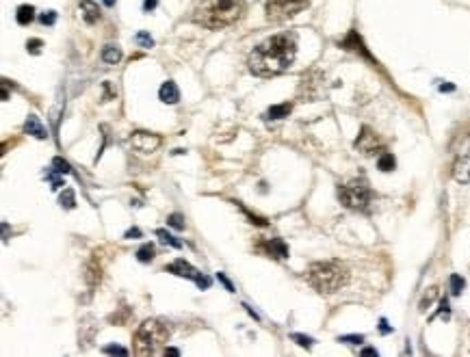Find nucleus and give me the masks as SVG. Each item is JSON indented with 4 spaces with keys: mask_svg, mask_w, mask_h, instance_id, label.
<instances>
[{
    "mask_svg": "<svg viewBox=\"0 0 470 357\" xmlns=\"http://www.w3.org/2000/svg\"><path fill=\"white\" fill-rule=\"evenodd\" d=\"M297 54V44L290 35H273L251 50L247 65L251 74L269 78L286 72Z\"/></svg>",
    "mask_w": 470,
    "mask_h": 357,
    "instance_id": "nucleus-1",
    "label": "nucleus"
},
{
    "mask_svg": "<svg viewBox=\"0 0 470 357\" xmlns=\"http://www.w3.org/2000/svg\"><path fill=\"white\" fill-rule=\"evenodd\" d=\"M245 13V0H202L193 11V22L208 31L237 24Z\"/></svg>",
    "mask_w": 470,
    "mask_h": 357,
    "instance_id": "nucleus-2",
    "label": "nucleus"
},
{
    "mask_svg": "<svg viewBox=\"0 0 470 357\" xmlns=\"http://www.w3.org/2000/svg\"><path fill=\"white\" fill-rule=\"evenodd\" d=\"M308 284L321 294L338 292L349 282V269L340 260H321L312 262L306 271Z\"/></svg>",
    "mask_w": 470,
    "mask_h": 357,
    "instance_id": "nucleus-3",
    "label": "nucleus"
},
{
    "mask_svg": "<svg viewBox=\"0 0 470 357\" xmlns=\"http://www.w3.org/2000/svg\"><path fill=\"white\" fill-rule=\"evenodd\" d=\"M169 340V329L163 321L159 319H148L139 325L132 338V353L139 357L163 353L165 344Z\"/></svg>",
    "mask_w": 470,
    "mask_h": 357,
    "instance_id": "nucleus-4",
    "label": "nucleus"
},
{
    "mask_svg": "<svg viewBox=\"0 0 470 357\" xmlns=\"http://www.w3.org/2000/svg\"><path fill=\"white\" fill-rule=\"evenodd\" d=\"M338 200L345 208L362 212L368 210V204L373 202V189L362 177H356V180L338 187Z\"/></svg>",
    "mask_w": 470,
    "mask_h": 357,
    "instance_id": "nucleus-5",
    "label": "nucleus"
},
{
    "mask_svg": "<svg viewBox=\"0 0 470 357\" xmlns=\"http://www.w3.org/2000/svg\"><path fill=\"white\" fill-rule=\"evenodd\" d=\"M310 5V0H267L265 11L271 22H284L288 17H295Z\"/></svg>",
    "mask_w": 470,
    "mask_h": 357,
    "instance_id": "nucleus-6",
    "label": "nucleus"
},
{
    "mask_svg": "<svg viewBox=\"0 0 470 357\" xmlns=\"http://www.w3.org/2000/svg\"><path fill=\"white\" fill-rule=\"evenodd\" d=\"M356 150L358 152H362L364 156H375V154H379L382 152V141H379V136L370 130L368 126H362V130H360V134H358V138H356Z\"/></svg>",
    "mask_w": 470,
    "mask_h": 357,
    "instance_id": "nucleus-7",
    "label": "nucleus"
},
{
    "mask_svg": "<svg viewBox=\"0 0 470 357\" xmlns=\"http://www.w3.org/2000/svg\"><path fill=\"white\" fill-rule=\"evenodd\" d=\"M161 143H163V138H161L159 134L146 132V130H136V132H132V136H130V145H132L136 152H141V154L154 152Z\"/></svg>",
    "mask_w": 470,
    "mask_h": 357,
    "instance_id": "nucleus-8",
    "label": "nucleus"
},
{
    "mask_svg": "<svg viewBox=\"0 0 470 357\" xmlns=\"http://www.w3.org/2000/svg\"><path fill=\"white\" fill-rule=\"evenodd\" d=\"M453 180L457 184H468L470 182V150L457 156V161L453 165Z\"/></svg>",
    "mask_w": 470,
    "mask_h": 357,
    "instance_id": "nucleus-9",
    "label": "nucleus"
},
{
    "mask_svg": "<svg viewBox=\"0 0 470 357\" xmlns=\"http://www.w3.org/2000/svg\"><path fill=\"white\" fill-rule=\"evenodd\" d=\"M165 271H167V273H171V275H178V277H187V280H193V282L198 280V277L202 275L198 269L191 267L187 260H182V257H180V260L171 262V264H167V267H165Z\"/></svg>",
    "mask_w": 470,
    "mask_h": 357,
    "instance_id": "nucleus-10",
    "label": "nucleus"
},
{
    "mask_svg": "<svg viewBox=\"0 0 470 357\" xmlns=\"http://www.w3.org/2000/svg\"><path fill=\"white\" fill-rule=\"evenodd\" d=\"M340 48H343V50H351V52H358V54H362L364 58H368V61H373V56L368 54L364 42H362L360 35H358L356 31H349V35L340 42Z\"/></svg>",
    "mask_w": 470,
    "mask_h": 357,
    "instance_id": "nucleus-11",
    "label": "nucleus"
},
{
    "mask_svg": "<svg viewBox=\"0 0 470 357\" xmlns=\"http://www.w3.org/2000/svg\"><path fill=\"white\" fill-rule=\"evenodd\" d=\"M260 249L267 255L276 257V260H284V257H288V245L282 241V238H269V241H265L260 245Z\"/></svg>",
    "mask_w": 470,
    "mask_h": 357,
    "instance_id": "nucleus-12",
    "label": "nucleus"
},
{
    "mask_svg": "<svg viewBox=\"0 0 470 357\" xmlns=\"http://www.w3.org/2000/svg\"><path fill=\"white\" fill-rule=\"evenodd\" d=\"M159 97H161V102H165V104H178V100H180L178 85H175L173 81L163 83L161 89H159Z\"/></svg>",
    "mask_w": 470,
    "mask_h": 357,
    "instance_id": "nucleus-13",
    "label": "nucleus"
},
{
    "mask_svg": "<svg viewBox=\"0 0 470 357\" xmlns=\"http://www.w3.org/2000/svg\"><path fill=\"white\" fill-rule=\"evenodd\" d=\"M102 280V267L97 262V257H91L87 262V269H85V282L89 284V288H95Z\"/></svg>",
    "mask_w": 470,
    "mask_h": 357,
    "instance_id": "nucleus-14",
    "label": "nucleus"
},
{
    "mask_svg": "<svg viewBox=\"0 0 470 357\" xmlns=\"http://www.w3.org/2000/svg\"><path fill=\"white\" fill-rule=\"evenodd\" d=\"M81 11H83V17L87 24H95L102 15L100 7H97L93 0H81Z\"/></svg>",
    "mask_w": 470,
    "mask_h": 357,
    "instance_id": "nucleus-15",
    "label": "nucleus"
},
{
    "mask_svg": "<svg viewBox=\"0 0 470 357\" xmlns=\"http://www.w3.org/2000/svg\"><path fill=\"white\" fill-rule=\"evenodd\" d=\"M24 130H26L29 134H33L35 138H46V136H48L46 128L42 126V122H39V117H35V115H29V119L24 122Z\"/></svg>",
    "mask_w": 470,
    "mask_h": 357,
    "instance_id": "nucleus-16",
    "label": "nucleus"
},
{
    "mask_svg": "<svg viewBox=\"0 0 470 357\" xmlns=\"http://www.w3.org/2000/svg\"><path fill=\"white\" fill-rule=\"evenodd\" d=\"M15 19H17L19 26H29L35 19V7L33 5H19L17 13H15Z\"/></svg>",
    "mask_w": 470,
    "mask_h": 357,
    "instance_id": "nucleus-17",
    "label": "nucleus"
},
{
    "mask_svg": "<svg viewBox=\"0 0 470 357\" xmlns=\"http://www.w3.org/2000/svg\"><path fill=\"white\" fill-rule=\"evenodd\" d=\"M102 61L109 63V65H115L122 61V50L117 46H104L102 48Z\"/></svg>",
    "mask_w": 470,
    "mask_h": 357,
    "instance_id": "nucleus-18",
    "label": "nucleus"
},
{
    "mask_svg": "<svg viewBox=\"0 0 470 357\" xmlns=\"http://www.w3.org/2000/svg\"><path fill=\"white\" fill-rule=\"evenodd\" d=\"M395 167H397L395 156L390 154V152H382V154H379V158H377V169H379V171H384V173H388V171H393Z\"/></svg>",
    "mask_w": 470,
    "mask_h": 357,
    "instance_id": "nucleus-19",
    "label": "nucleus"
},
{
    "mask_svg": "<svg viewBox=\"0 0 470 357\" xmlns=\"http://www.w3.org/2000/svg\"><path fill=\"white\" fill-rule=\"evenodd\" d=\"M290 104L286 102V104H276V106H271L267 113H265V119H284V117H288V113H290Z\"/></svg>",
    "mask_w": 470,
    "mask_h": 357,
    "instance_id": "nucleus-20",
    "label": "nucleus"
},
{
    "mask_svg": "<svg viewBox=\"0 0 470 357\" xmlns=\"http://www.w3.org/2000/svg\"><path fill=\"white\" fill-rule=\"evenodd\" d=\"M154 253H156V249H154V245L152 243H146V245H141L139 247V251H136V260L139 262H152L154 260Z\"/></svg>",
    "mask_w": 470,
    "mask_h": 357,
    "instance_id": "nucleus-21",
    "label": "nucleus"
},
{
    "mask_svg": "<svg viewBox=\"0 0 470 357\" xmlns=\"http://www.w3.org/2000/svg\"><path fill=\"white\" fill-rule=\"evenodd\" d=\"M58 202H61V206L65 210H74V206H76V195H74V191L72 189H63L61 197H58Z\"/></svg>",
    "mask_w": 470,
    "mask_h": 357,
    "instance_id": "nucleus-22",
    "label": "nucleus"
},
{
    "mask_svg": "<svg viewBox=\"0 0 470 357\" xmlns=\"http://www.w3.org/2000/svg\"><path fill=\"white\" fill-rule=\"evenodd\" d=\"M156 236H159L163 243H167V245H171V247H175V249H180V247H182V243L178 241V238H175L173 234H169L167 230H156Z\"/></svg>",
    "mask_w": 470,
    "mask_h": 357,
    "instance_id": "nucleus-23",
    "label": "nucleus"
},
{
    "mask_svg": "<svg viewBox=\"0 0 470 357\" xmlns=\"http://www.w3.org/2000/svg\"><path fill=\"white\" fill-rule=\"evenodd\" d=\"M436 299H438V288L434 286V288H429V290L425 292V296L421 299V312H425V310H427L429 306H432Z\"/></svg>",
    "mask_w": 470,
    "mask_h": 357,
    "instance_id": "nucleus-24",
    "label": "nucleus"
},
{
    "mask_svg": "<svg viewBox=\"0 0 470 357\" xmlns=\"http://www.w3.org/2000/svg\"><path fill=\"white\" fill-rule=\"evenodd\" d=\"M448 286H451V294L457 296V294H462L466 282H464V277H460V275H451V277H448Z\"/></svg>",
    "mask_w": 470,
    "mask_h": 357,
    "instance_id": "nucleus-25",
    "label": "nucleus"
},
{
    "mask_svg": "<svg viewBox=\"0 0 470 357\" xmlns=\"http://www.w3.org/2000/svg\"><path fill=\"white\" fill-rule=\"evenodd\" d=\"M134 42L139 44L141 48H152V46H154V39H152L150 33H146V31H139V33H136Z\"/></svg>",
    "mask_w": 470,
    "mask_h": 357,
    "instance_id": "nucleus-26",
    "label": "nucleus"
},
{
    "mask_svg": "<svg viewBox=\"0 0 470 357\" xmlns=\"http://www.w3.org/2000/svg\"><path fill=\"white\" fill-rule=\"evenodd\" d=\"M167 225H171L173 230H185V216L178 214V212L169 214V216H167Z\"/></svg>",
    "mask_w": 470,
    "mask_h": 357,
    "instance_id": "nucleus-27",
    "label": "nucleus"
},
{
    "mask_svg": "<svg viewBox=\"0 0 470 357\" xmlns=\"http://www.w3.org/2000/svg\"><path fill=\"white\" fill-rule=\"evenodd\" d=\"M290 338L295 340V342H297L299 347H304V349H310L312 344H315V340H312L310 335H304V333H292Z\"/></svg>",
    "mask_w": 470,
    "mask_h": 357,
    "instance_id": "nucleus-28",
    "label": "nucleus"
},
{
    "mask_svg": "<svg viewBox=\"0 0 470 357\" xmlns=\"http://www.w3.org/2000/svg\"><path fill=\"white\" fill-rule=\"evenodd\" d=\"M52 165L56 167V169H54L56 173H70V171H72L70 163H68V161H63V158H61V156H56V158H54V161H52Z\"/></svg>",
    "mask_w": 470,
    "mask_h": 357,
    "instance_id": "nucleus-29",
    "label": "nucleus"
},
{
    "mask_svg": "<svg viewBox=\"0 0 470 357\" xmlns=\"http://www.w3.org/2000/svg\"><path fill=\"white\" fill-rule=\"evenodd\" d=\"M42 46H44L42 39H29V42H26V50L31 54H39V52H42Z\"/></svg>",
    "mask_w": 470,
    "mask_h": 357,
    "instance_id": "nucleus-30",
    "label": "nucleus"
},
{
    "mask_svg": "<svg viewBox=\"0 0 470 357\" xmlns=\"http://www.w3.org/2000/svg\"><path fill=\"white\" fill-rule=\"evenodd\" d=\"M39 22H42L44 26H52L56 22V11H46L39 15Z\"/></svg>",
    "mask_w": 470,
    "mask_h": 357,
    "instance_id": "nucleus-31",
    "label": "nucleus"
},
{
    "mask_svg": "<svg viewBox=\"0 0 470 357\" xmlns=\"http://www.w3.org/2000/svg\"><path fill=\"white\" fill-rule=\"evenodd\" d=\"M338 342H345V344H362L364 342V335H340Z\"/></svg>",
    "mask_w": 470,
    "mask_h": 357,
    "instance_id": "nucleus-32",
    "label": "nucleus"
},
{
    "mask_svg": "<svg viewBox=\"0 0 470 357\" xmlns=\"http://www.w3.org/2000/svg\"><path fill=\"white\" fill-rule=\"evenodd\" d=\"M104 353L107 355H128V349H124V347H117V344H109V347H104Z\"/></svg>",
    "mask_w": 470,
    "mask_h": 357,
    "instance_id": "nucleus-33",
    "label": "nucleus"
},
{
    "mask_svg": "<svg viewBox=\"0 0 470 357\" xmlns=\"http://www.w3.org/2000/svg\"><path fill=\"white\" fill-rule=\"evenodd\" d=\"M241 210L249 216V221H251V223H256V225H260V228H265V225H267V221H265V219H260V216H256V214H251V212H249V210H245L243 206H241Z\"/></svg>",
    "mask_w": 470,
    "mask_h": 357,
    "instance_id": "nucleus-34",
    "label": "nucleus"
},
{
    "mask_svg": "<svg viewBox=\"0 0 470 357\" xmlns=\"http://www.w3.org/2000/svg\"><path fill=\"white\" fill-rule=\"evenodd\" d=\"M195 284H198V288H204V290H206V288H210V284H212V282H210V277L200 275L198 280H195Z\"/></svg>",
    "mask_w": 470,
    "mask_h": 357,
    "instance_id": "nucleus-35",
    "label": "nucleus"
},
{
    "mask_svg": "<svg viewBox=\"0 0 470 357\" xmlns=\"http://www.w3.org/2000/svg\"><path fill=\"white\" fill-rule=\"evenodd\" d=\"M217 280H219V282H221V284L226 286V290H228V292H234V286H232V282L228 280V277H226L224 273H217Z\"/></svg>",
    "mask_w": 470,
    "mask_h": 357,
    "instance_id": "nucleus-36",
    "label": "nucleus"
},
{
    "mask_svg": "<svg viewBox=\"0 0 470 357\" xmlns=\"http://www.w3.org/2000/svg\"><path fill=\"white\" fill-rule=\"evenodd\" d=\"M156 5H159V0H143V11L150 13L152 9H156Z\"/></svg>",
    "mask_w": 470,
    "mask_h": 357,
    "instance_id": "nucleus-37",
    "label": "nucleus"
},
{
    "mask_svg": "<svg viewBox=\"0 0 470 357\" xmlns=\"http://www.w3.org/2000/svg\"><path fill=\"white\" fill-rule=\"evenodd\" d=\"M124 238H130V241H132V238H141V230L139 228H130Z\"/></svg>",
    "mask_w": 470,
    "mask_h": 357,
    "instance_id": "nucleus-38",
    "label": "nucleus"
},
{
    "mask_svg": "<svg viewBox=\"0 0 470 357\" xmlns=\"http://www.w3.org/2000/svg\"><path fill=\"white\" fill-rule=\"evenodd\" d=\"M377 329H379L382 333H390V331H393V327L388 325V321H386V319H379V325H377Z\"/></svg>",
    "mask_w": 470,
    "mask_h": 357,
    "instance_id": "nucleus-39",
    "label": "nucleus"
},
{
    "mask_svg": "<svg viewBox=\"0 0 470 357\" xmlns=\"http://www.w3.org/2000/svg\"><path fill=\"white\" fill-rule=\"evenodd\" d=\"M440 91H455V85H440Z\"/></svg>",
    "mask_w": 470,
    "mask_h": 357,
    "instance_id": "nucleus-40",
    "label": "nucleus"
},
{
    "mask_svg": "<svg viewBox=\"0 0 470 357\" xmlns=\"http://www.w3.org/2000/svg\"><path fill=\"white\" fill-rule=\"evenodd\" d=\"M163 353H165V355H180V351H178V349H165Z\"/></svg>",
    "mask_w": 470,
    "mask_h": 357,
    "instance_id": "nucleus-41",
    "label": "nucleus"
},
{
    "mask_svg": "<svg viewBox=\"0 0 470 357\" xmlns=\"http://www.w3.org/2000/svg\"><path fill=\"white\" fill-rule=\"evenodd\" d=\"M362 355H377V351H375V349H364Z\"/></svg>",
    "mask_w": 470,
    "mask_h": 357,
    "instance_id": "nucleus-42",
    "label": "nucleus"
},
{
    "mask_svg": "<svg viewBox=\"0 0 470 357\" xmlns=\"http://www.w3.org/2000/svg\"><path fill=\"white\" fill-rule=\"evenodd\" d=\"M100 3H104L107 7H113V5H115V0H100Z\"/></svg>",
    "mask_w": 470,
    "mask_h": 357,
    "instance_id": "nucleus-43",
    "label": "nucleus"
}]
</instances>
